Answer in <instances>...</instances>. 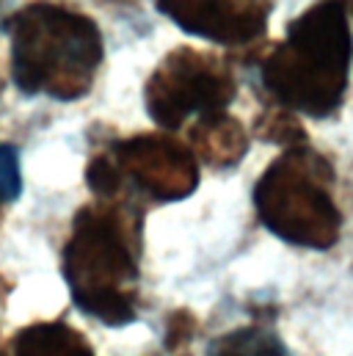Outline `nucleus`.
<instances>
[{
	"label": "nucleus",
	"instance_id": "9d476101",
	"mask_svg": "<svg viewBox=\"0 0 353 356\" xmlns=\"http://www.w3.org/2000/svg\"><path fill=\"white\" fill-rule=\"evenodd\" d=\"M207 356H287L276 334L265 329H235L218 337Z\"/></svg>",
	"mask_w": 353,
	"mask_h": 356
},
{
	"label": "nucleus",
	"instance_id": "9b49d317",
	"mask_svg": "<svg viewBox=\"0 0 353 356\" xmlns=\"http://www.w3.org/2000/svg\"><path fill=\"white\" fill-rule=\"evenodd\" d=\"M22 191L19 155L11 144H0V202H14Z\"/></svg>",
	"mask_w": 353,
	"mask_h": 356
},
{
	"label": "nucleus",
	"instance_id": "39448f33",
	"mask_svg": "<svg viewBox=\"0 0 353 356\" xmlns=\"http://www.w3.org/2000/svg\"><path fill=\"white\" fill-rule=\"evenodd\" d=\"M235 94L238 83L221 58L190 47H176L149 75L144 102L155 124L176 130L188 116L207 119L224 113Z\"/></svg>",
	"mask_w": 353,
	"mask_h": 356
},
{
	"label": "nucleus",
	"instance_id": "20e7f679",
	"mask_svg": "<svg viewBox=\"0 0 353 356\" xmlns=\"http://www.w3.org/2000/svg\"><path fill=\"white\" fill-rule=\"evenodd\" d=\"M64 276L75 304L102 323L133 321L136 263L119 213L86 207L75 218V232L64 252Z\"/></svg>",
	"mask_w": 353,
	"mask_h": 356
},
{
	"label": "nucleus",
	"instance_id": "6e6552de",
	"mask_svg": "<svg viewBox=\"0 0 353 356\" xmlns=\"http://www.w3.org/2000/svg\"><path fill=\"white\" fill-rule=\"evenodd\" d=\"M193 141L199 147V155L213 166H232L246 155L249 147L243 127L227 113L199 119V124L193 127Z\"/></svg>",
	"mask_w": 353,
	"mask_h": 356
},
{
	"label": "nucleus",
	"instance_id": "f8f14e48",
	"mask_svg": "<svg viewBox=\"0 0 353 356\" xmlns=\"http://www.w3.org/2000/svg\"><path fill=\"white\" fill-rule=\"evenodd\" d=\"M348 6H351V8H348V11H353V0H351V3H348Z\"/></svg>",
	"mask_w": 353,
	"mask_h": 356
},
{
	"label": "nucleus",
	"instance_id": "423d86ee",
	"mask_svg": "<svg viewBox=\"0 0 353 356\" xmlns=\"http://www.w3.org/2000/svg\"><path fill=\"white\" fill-rule=\"evenodd\" d=\"M113 163L152 199L176 202L193 193L199 182L196 158L166 136H138L113 147Z\"/></svg>",
	"mask_w": 353,
	"mask_h": 356
},
{
	"label": "nucleus",
	"instance_id": "7ed1b4c3",
	"mask_svg": "<svg viewBox=\"0 0 353 356\" xmlns=\"http://www.w3.org/2000/svg\"><path fill=\"white\" fill-rule=\"evenodd\" d=\"M331 182L334 172L326 158L306 147L287 149L254 188L260 221L287 243L309 249L334 246L343 216L331 199Z\"/></svg>",
	"mask_w": 353,
	"mask_h": 356
},
{
	"label": "nucleus",
	"instance_id": "f257e3e1",
	"mask_svg": "<svg viewBox=\"0 0 353 356\" xmlns=\"http://www.w3.org/2000/svg\"><path fill=\"white\" fill-rule=\"evenodd\" d=\"M353 64V33L345 0H320L298 14L260 64L263 86L276 102L312 119L340 111Z\"/></svg>",
	"mask_w": 353,
	"mask_h": 356
},
{
	"label": "nucleus",
	"instance_id": "1a4fd4ad",
	"mask_svg": "<svg viewBox=\"0 0 353 356\" xmlns=\"http://www.w3.org/2000/svg\"><path fill=\"white\" fill-rule=\"evenodd\" d=\"M14 356H94L88 343L64 323H39L14 340Z\"/></svg>",
	"mask_w": 353,
	"mask_h": 356
},
{
	"label": "nucleus",
	"instance_id": "0eeeda50",
	"mask_svg": "<svg viewBox=\"0 0 353 356\" xmlns=\"http://www.w3.org/2000/svg\"><path fill=\"white\" fill-rule=\"evenodd\" d=\"M270 6L273 0H158V11L179 31L227 47L263 36Z\"/></svg>",
	"mask_w": 353,
	"mask_h": 356
},
{
	"label": "nucleus",
	"instance_id": "f03ea898",
	"mask_svg": "<svg viewBox=\"0 0 353 356\" xmlns=\"http://www.w3.org/2000/svg\"><path fill=\"white\" fill-rule=\"evenodd\" d=\"M11 78L25 94L83 97L102 64V33L94 19L53 3H33L8 17Z\"/></svg>",
	"mask_w": 353,
	"mask_h": 356
}]
</instances>
